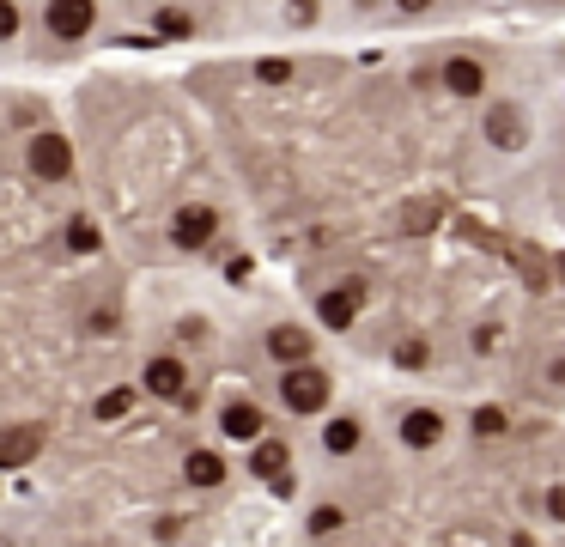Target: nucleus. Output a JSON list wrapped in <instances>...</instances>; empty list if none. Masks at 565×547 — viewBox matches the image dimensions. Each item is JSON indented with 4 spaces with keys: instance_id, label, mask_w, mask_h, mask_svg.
<instances>
[{
    "instance_id": "nucleus-1",
    "label": "nucleus",
    "mask_w": 565,
    "mask_h": 547,
    "mask_svg": "<svg viewBox=\"0 0 565 547\" xmlns=\"http://www.w3.org/2000/svg\"><path fill=\"white\" fill-rule=\"evenodd\" d=\"M280 402H286L292 414H322V408H329V371L310 365V359L286 365V377H280Z\"/></svg>"
},
{
    "instance_id": "nucleus-2",
    "label": "nucleus",
    "mask_w": 565,
    "mask_h": 547,
    "mask_svg": "<svg viewBox=\"0 0 565 547\" xmlns=\"http://www.w3.org/2000/svg\"><path fill=\"white\" fill-rule=\"evenodd\" d=\"M25 165H31V177L61 183V177H73V146H67L55 128H37V134H31V146H25Z\"/></svg>"
},
{
    "instance_id": "nucleus-3",
    "label": "nucleus",
    "mask_w": 565,
    "mask_h": 547,
    "mask_svg": "<svg viewBox=\"0 0 565 547\" xmlns=\"http://www.w3.org/2000/svg\"><path fill=\"white\" fill-rule=\"evenodd\" d=\"M213 238H219V213H213L207 201L177 207V219H171V244H177V250H207Z\"/></svg>"
},
{
    "instance_id": "nucleus-4",
    "label": "nucleus",
    "mask_w": 565,
    "mask_h": 547,
    "mask_svg": "<svg viewBox=\"0 0 565 547\" xmlns=\"http://www.w3.org/2000/svg\"><path fill=\"white\" fill-rule=\"evenodd\" d=\"M43 31L67 37V43L98 31V0H49V7H43Z\"/></svg>"
},
{
    "instance_id": "nucleus-5",
    "label": "nucleus",
    "mask_w": 565,
    "mask_h": 547,
    "mask_svg": "<svg viewBox=\"0 0 565 547\" xmlns=\"http://www.w3.org/2000/svg\"><path fill=\"white\" fill-rule=\"evenodd\" d=\"M146 389H152V396H165V402H183V396H189V371H183V359H177V353L146 359Z\"/></svg>"
},
{
    "instance_id": "nucleus-6",
    "label": "nucleus",
    "mask_w": 565,
    "mask_h": 547,
    "mask_svg": "<svg viewBox=\"0 0 565 547\" xmlns=\"http://www.w3.org/2000/svg\"><path fill=\"white\" fill-rule=\"evenodd\" d=\"M438 80H444V92H456V98H480V92H487V67H480L474 55H450V61L438 67Z\"/></svg>"
},
{
    "instance_id": "nucleus-7",
    "label": "nucleus",
    "mask_w": 565,
    "mask_h": 547,
    "mask_svg": "<svg viewBox=\"0 0 565 547\" xmlns=\"http://www.w3.org/2000/svg\"><path fill=\"white\" fill-rule=\"evenodd\" d=\"M401 444L408 450H438L444 444V414L438 408H408L401 414Z\"/></svg>"
},
{
    "instance_id": "nucleus-8",
    "label": "nucleus",
    "mask_w": 565,
    "mask_h": 547,
    "mask_svg": "<svg viewBox=\"0 0 565 547\" xmlns=\"http://www.w3.org/2000/svg\"><path fill=\"white\" fill-rule=\"evenodd\" d=\"M262 426H268V420H262L256 402H225V414H219V432H225L231 444H256Z\"/></svg>"
},
{
    "instance_id": "nucleus-9",
    "label": "nucleus",
    "mask_w": 565,
    "mask_h": 547,
    "mask_svg": "<svg viewBox=\"0 0 565 547\" xmlns=\"http://www.w3.org/2000/svg\"><path fill=\"white\" fill-rule=\"evenodd\" d=\"M286 468H292V450H286L280 438H256V450H250V475L274 487V481L286 475Z\"/></svg>"
},
{
    "instance_id": "nucleus-10",
    "label": "nucleus",
    "mask_w": 565,
    "mask_h": 547,
    "mask_svg": "<svg viewBox=\"0 0 565 547\" xmlns=\"http://www.w3.org/2000/svg\"><path fill=\"white\" fill-rule=\"evenodd\" d=\"M268 353H274L280 365H298V359H310V335L292 329V323H274V329H268Z\"/></svg>"
},
{
    "instance_id": "nucleus-11",
    "label": "nucleus",
    "mask_w": 565,
    "mask_h": 547,
    "mask_svg": "<svg viewBox=\"0 0 565 547\" xmlns=\"http://www.w3.org/2000/svg\"><path fill=\"white\" fill-rule=\"evenodd\" d=\"M183 475H189V487H219L225 481V456L219 450H189L183 456Z\"/></svg>"
},
{
    "instance_id": "nucleus-12",
    "label": "nucleus",
    "mask_w": 565,
    "mask_h": 547,
    "mask_svg": "<svg viewBox=\"0 0 565 547\" xmlns=\"http://www.w3.org/2000/svg\"><path fill=\"white\" fill-rule=\"evenodd\" d=\"M316 317L329 323V329H353V317H359V292H322V298H316Z\"/></svg>"
},
{
    "instance_id": "nucleus-13",
    "label": "nucleus",
    "mask_w": 565,
    "mask_h": 547,
    "mask_svg": "<svg viewBox=\"0 0 565 547\" xmlns=\"http://www.w3.org/2000/svg\"><path fill=\"white\" fill-rule=\"evenodd\" d=\"M359 438H365V426H359L353 414H341V420L322 426V450H329V456H353V450H359Z\"/></svg>"
},
{
    "instance_id": "nucleus-14",
    "label": "nucleus",
    "mask_w": 565,
    "mask_h": 547,
    "mask_svg": "<svg viewBox=\"0 0 565 547\" xmlns=\"http://www.w3.org/2000/svg\"><path fill=\"white\" fill-rule=\"evenodd\" d=\"M31 456H37V432H25V426H19V432L0 438V468H25Z\"/></svg>"
},
{
    "instance_id": "nucleus-15",
    "label": "nucleus",
    "mask_w": 565,
    "mask_h": 547,
    "mask_svg": "<svg viewBox=\"0 0 565 547\" xmlns=\"http://www.w3.org/2000/svg\"><path fill=\"white\" fill-rule=\"evenodd\" d=\"M67 250H73V256H98V250H104V231H98L92 219H67Z\"/></svg>"
},
{
    "instance_id": "nucleus-16",
    "label": "nucleus",
    "mask_w": 565,
    "mask_h": 547,
    "mask_svg": "<svg viewBox=\"0 0 565 547\" xmlns=\"http://www.w3.org/2000/svg\"><path fill=\"white\" fill-rule=\"evenodd\" d=\"M128 408H134V389H104V396H98V408H92V414H98V420H122Z\"/></svg>"
},
{
    "instance_id": "nucleus-17",
    "label": "nucleus",
    "mask_w": 565,
    "mask_h": 547,
    "mask_svg": "<svg viewBox=\"0 0 565 547\" xmlns=\"http://www.w3.org/2000/svg\"><path fill=\"white\" fill-rule=\"evenodd\" d=\"M152 31H158V37H189V31H195V19H189V13H177V7H165V13L152 19Z\"/></svg>"
},
{
    "instance_id": "nucleus-18",
    "label": "nucleus",
    "mask_w": 565,
    "mask_h": 547,
    "mask_svg": "<svg viewBox=\"0 0 565 547\" xmlns=\"http://www.w3.org/2000/svg\"><path fill=\"white\" fill-rule=\"evenodd\" d=\"M487 128H493V140H499V146H517V140H523V134H517V110H493V116H487Z\"/></svg>"
},
{
    "instance_id": "nucleus-19",
    "label": "nucleus",
    "mask_w": 565,
    "mask_h": 547,
    "mask_svg": "<svg viewBox=\"0 0 565 547\" xmlns=\"http://www.w3.org/2000/svg\"><path fill=\"white\" fill-rule=\"evenodd\" d=\"M341 523H347V511H341V505H316V511H310V535H335Z\"/></svg>"
},
{
    "instance_id": "nucleus-20",
    "label": "nucleus",
    "mask_w": 565,
    "mask_h": 547,
    "mask_svg": "<svg viewBox=\"0 0 565 547\" xmlns=\"http://www.w3.org/2000/svg\"><path fill=\"white\" fill-rule=\"evenodd\" d=\"M256 73H262V86H286V80H292V61H280V55H262V61H256Z\"/></svg>"
},
{
    "instance_id": "nucleus-21",
    "label": "nucleus",
    "mask_w": 565,
    "mask_h": 547,
    "mask_svg": "<svg viewBox=\"0 0 565 547\" xmlns=\"http://www.w3.org/2000/svg\"><path fill=\"white\" fill-rule=\"evenodd\" d=\"M505 426H511V420H505V408H480V414H474V432H480V438H499Z\"/></svg>"
},
{
    "instance_id": "nucleus-22",
    "label": "nucleus",
    "mask_w": 565,
    "mask_h": 547,
    "mask_svg": "<svg viewBox=\"0 0 565 547\" xmlns=\"http://www.w3.org/2000/svg\"><path fill=\"white\" fill-rule=\"evenodd\" d=\"M426 359H432V353H426V341H401V347H395V365H408V371H420Z\"/></svg>"
},
{
    "instance_id": "nucleus-23",
    "label": "nucleus",
    "mask_w": 565,
    "mask_h": 547,
    "mask_svg": "<svg viewBox=\"0 0 565 547\" xmlns=\"http://www.w3.org/2000/svg\"><path fill=\"white\" fill-rule=\"evenodd\" d=\"M0 37H19V0H0Z\"/></svg>"
},
{
    "instance_id": "nucleus-24",
    "label": "nucleus",
    "mask_w": 565,
    "mask_h": 547,
    "mask_svg": "<svg viewBox=\"0 0 565 547\" xmlns=\"http://www.w3.org/2000/svg\"><path fill=\"white\" fill-rule=\"evenodd\" d=\"M547 517H559V523H565V487H553V493H547Z\"/></svg>"
},
{
    "instance_id": "nucleus-25",
    "label": "nucleus",
    "mask_w": 565,
    "mask_h": 547,
    "mask_svg": "<svg viewBox=\"0 0 565 547\" xmlns=\"http://www.w3.org/2000/svg\"><path fill=\"white\" fill-rule=\"evenodd\" d=\"M395 7H401V13H426V7H432V0H395Z\"/></svg>"
}]
</instances>
